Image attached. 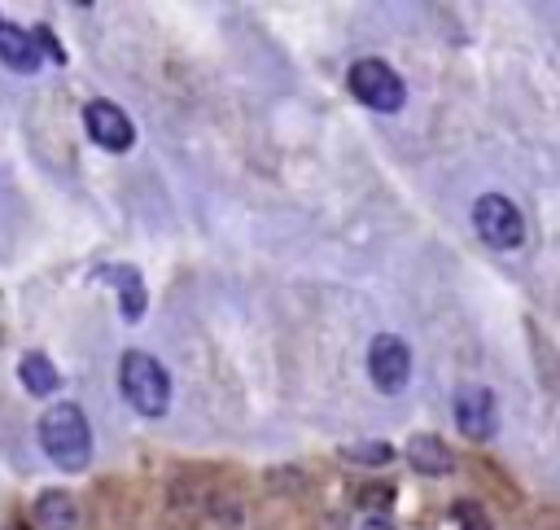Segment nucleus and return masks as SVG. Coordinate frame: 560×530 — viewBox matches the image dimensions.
<instances>
[{"label":"nucleus","mask_w":560,"mask_h":530,"mask_svg":"<svg viewBox=\"0 0 560 530\" xmlns=\"http://www.w3.org/2000/svg\"><path fill=\"white\" fill-rule=\"evenodd\" d=\"M35 429H39L44 456H48L57 469H66V473L88 469V460H92V425H88V416H83L74 403H52V407L39 416Z\"/></svg>","instance_id":"f257e3e1"},{"label":"nucleus","mask_w":560,"mask_h":530,"mask_svg":"<svg viewBox=\"0 0 560 530\" xmlns=\"http://www.w3.org/2000/svg\"><path fill=\"white\" fill-rule=\"evenodd\" d=\"M118 390L140 416H162L171 407V377L144 350H127L118 359Z\"/></svg>","instance_id":"f03ea898"},{"label":"nucleus","mask_w":560,"mask_h":530,"mask_svg":"<svg viewBox=\"0 0 560 530\" xmlns=\"http://www.w3.org/2000/svg\"><path fill=\"white\" fill-rule=\"evenodd\" d=\"M346 83H350V92H354L368 110H376V114H398L402 101H407V88H402L398 70L385 66L381 57H363V61H354L350 74H346Z\"/></svg>","instance_id":"7ed1b4c3"},{"label":"nucleus","mask_w":560,"mask_h":530,"mask_svg":"<svg viewBox=\"0 0 560 530\" xmlns=\"http://www.w3.org/2000/svg\"><path fill=\"white\" fill-rule=\"evenodd\" d=\"M472 228L490 250H516L525 241V219L503 193H481L472 201Z\"/></svg>","instance_id":"20e7f679"},{"label":"nucleus","mask_w":560,"mask_h":530,"mask_svg":"<svg viewBox=\"0 0 560 530\" xmlns=\"http://www.w3.org/2000/svg\"><path fill=\"white\" fill-rule=\"evenodd\" d=\"M368 372H372L376 390L398 394L411 381V350H407V342L394 337V333H376L372 346H368Z\"/></svg>","instance_id":"39448f33"},{"label":"nucleus","mask_w":560,"mask_h":530,"mask_svg":"<svg viewBox=\"0 0 560 530\" xmlns=\"http://www.w3.org/2000/svg\"><path fill=\"white\" fill-rule=\"evenodd\" d=\"M83 127H88V136H92L105 153H127V149L136 145V127H131L127 110L114 105V101H88V105H83Z\"/></svg>","instance_id":"423d86ee"},{"label":"nucleus","mask_w":560,"mask_h":530,"mask_svg":"<svg viewBox=\"0 0 560 530\" xmlns=\"http://www.w3.org/2000/svg\"><path fill=\"white\" fill-rule=\"evenodd\" d=\"M455 425H459V434H468V438H494V429H499V403H494V390H486V385H464L459 394H455Z\"/></svg>","instance_id":"0eeeda50"},{"label":"nucleus","mask_w":560,"mask_h":530,"mask_svg":"<svg viewBox=\"0 0 560 530\" xmlns=\"http://www.w3.org/2000/svg\"><path fill=\"white\" fill-rule=\"evenodd\" d=\"M407 460H411V469H420V473H429V477H446V473L455 469V451H451L438 434H411Z\"/></svg>","instance_id":"6e6552de"},{"label":"nucleus","mask_w":560,"mask_h":530,"mask_svg":"<svg viewBox=\"0 0 560 530\" xmlns=\"http://www.w3.org/2000/svg\"><path fill=\"white\" fill-rule=\"evenodd\" d=\"M0 61L18 74H31L39 66V48H35V35L13 26V22H0Z\"/></svg>","instance_id":"1a4fd4ad"},{"label":"nucleus","mask_w":560,"mask_h":530,"mask_svg":"<svg viewBox=\"0 0 560 530\" xmlns=\"http://www.w3.org/2000/svg\"><path fill=\"white\" fill-rule=\"evenodd\" d=\"M35 521L39 530H74L79 526V504L70 491H39L35 499Z\"/></svg>","instance_id":"9d476101"},{"label":"nucleus","mask_w":560,"mask_h":530,"mask_svg":"<svg viewBox=\"0 0 560 530\" xmlns=\"http://www.w3.org/2000/svg\"><path fill=\"white\" fill-rule=\"evenodd\" d=\"M101 276H109L118 285V311H122V320H140L144 315V302H149L140 272L136 267H101Z\"/></svg>","instance_id":"9b49d317"},{"label":"nucleus","mask_w":560,"mask_h":530,"mask_svg":"<svg viewBox=\"0 0 560 530\" xmlns=\"http://www.w3.org/2000/svg\"><path fill=\"white\" fill-rule=\"evenodd\" d=\"M18 377H22V385H26L35 399L57 394V385H61V372H57V368H52V359H48V355H39V350H31V355H22V359H18Z\"/></svg>","instance_id":"f8f14e48"},{"label":"nucleus","mask_w":560,"mask_h":530,"mask_svg":"<svg viewBox=\"0 0 560 530\" xmlns=\"http://www.w3.org/2000/svg\"><path fill=\"white\" fill-rule=\"evenodd\" d=\"M346 460H359V464H389L394 460V447L389 442H350L341 447Z\"/></svg>","instance_id":"ddd939ff"},{"label":"nucleus","mask_w":560,"mask_h":530,"mask_svg":"<svg viewBox=\"0 0 560 530\" xmlns=\"http://www.w3.org/2000/svg\"><path fill=\"white\" fill-rule=\"evenodd\" d=\"M451 521H455L459 530H490V517H486L481 504H472V499H455V504H451Z\"/></svg>","instance_id":"4468645a"},{"label":"nucleus","mask_w":560,"mask_h":530,"mask_svg":"<svg viewBox=\"0 0 560 530\" xmlns=\"http://www.w3.org/2000/svg\"><path fill=\"white\" fill-rule=\"evenodd\" d=\"M389 499H394V486H389V482H368V486L359 491V504H363V508H372V512L389 508Z\"/></svg>","instance_id":"2eb2a0df"}]
</instances>
